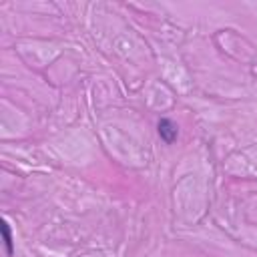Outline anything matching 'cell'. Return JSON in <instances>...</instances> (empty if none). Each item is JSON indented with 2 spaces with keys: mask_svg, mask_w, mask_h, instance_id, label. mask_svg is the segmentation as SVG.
Listing matches in <instances>:
<instances>
[{
  "mask_svg": "<svg viewBox=\"0 0 257 257\" xmlns=\"http://www.w3.org/2000/svg\"><path fill=\"white\" fill-rule=\"evenodd\" d=\"M157 133H159V137H161L163 143L173 145V143L177 141L179 128H177V124H175L171 118H161V120L157 122Z\"/></svg>",
  "mask_w": 257,
  "mask_h": 257,
  "instance_id": "cell-1",
  "label": "cell"
},
{
  "mask_svg": "<svg viewBox=\"0 0 257 257\" xmlns=\"http://www.w3.org/2000/svg\"><path fill=\"white\" fill-rule=\"evenodd\" d=\"M0 229H2V235H4V245H6V255H8V257H12V253H14V241H12V233H10V225H8L6 221H2V225H0Z\"/></svg>",
  "mask_w": 257,
  "mask_h": 257,
  "instance_id": "cell-2",
  "label": "cell"
}]
</instances>
